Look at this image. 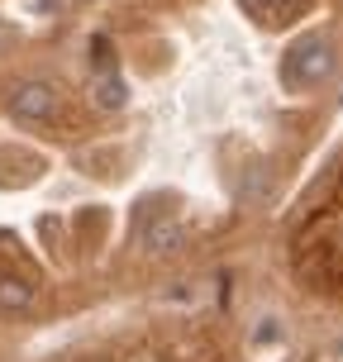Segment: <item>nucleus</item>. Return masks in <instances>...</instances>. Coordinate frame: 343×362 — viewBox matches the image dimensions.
Returning a JSON list of instances; mask_svg holds the SVG:
<instances>
[{"label":"nucleus","mask_w":343,"mask_h":362,"mask_svg":"<svg viewBox=\"0 0 343 362\" xmlns=\"http://www.w3.org/2000/svg\"><path fill=\"white\" fill-rule=\"evenodd\" d=\"M329 72H334V43L329 38H301L281 62L286 86H320Z\"/></svg>","instance_id":"1"},{"label":"nucleus","mask_w":343,"mask_h":362,"mask_svg":"<svg viewBox=\"0 0 343 362\" xmlns=\"http://www.w3.org/2000/svg\"><path fill=\"white\" fill-rule=\"evenodd\" d=\"M5 110H10L15 119H24V124H48V119L62 115V95H57V86H48V81H19V86L5 95Z\"/></svg>","instance_id":"2"},{"label":"nucleus","mask_w":343,"mask_h":362,"mask_svg":"<svg viewBox=\"0 0 343 362\" xmlns=\"http://www.w3.org/2000/svg\"><path fill=\"white\" fill-rule=\"evenodd\" d=\"M34 305V286L24 281V276H10V272H0V310L5 315H19V310Z\"/></svg>","instance_id":"3"},{"label":"nucleus","mask_w":343,"mask_h":362,"mask_svg":"<svg viewBox=\"0 0 343 362\" xmlns=\"http://www.w3.org/2000/svg\"><path fill=\"white\" fill-rule=\"evenodd\" d=\"M243 10H253L262 24H286L306 10V0H243Z\"/></svg>","instance_id":"4"},{"label":"nucleus","mask_w":343,"mask_h":362,"mask_svg":"<svg viewBox=\"0 0 343 362\" xmlns=\"http://www.w3.org/2000/svg\"><path fill=\"white\" fill-rule=\"evenodd\" d=\"M144 248H148V253H172V248H181V224L167 215L163 224L144 229Z\"/></svg>","instance_id":"5"},{"label":"nucleus","mask_w":343,"mask_h":362,"mask_svg":"<svg viewBox=\"0 0 343 362\" xmlns=\"http://www.w3.org/2000/svg\"><path fill=\"white\" fill-rule=\"evenodd\" d=\"M91 95H95V105H100V110H120V105H124V81H120V72H100V76H95V86H91Z\"/></svg>","instance_id":"6"}]
</instances>
